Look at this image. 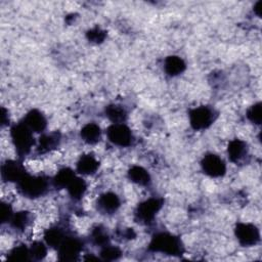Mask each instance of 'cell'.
<instances>
[{"label": "cell", "mask_w": 262, "mask_h": 262, "mask_svg": "<svg viewBox=\"0 0 262 262\" xmlns=\"http://www.w3.org/2000/svg\"><path fill=\"white\" fill-rule=\"evenodd\" d=\"M235 236L239 244L245 247L254 246L260 239L258 228L251 223H237L235 227Z\"/></svg>", "instance_id": "7"}, {"label": "cell", "mask_w": 262, "mask_h": 262, "mask_svg": "<svg viewBox=\"0 0 262 262\" xmlns=\"http://www.w3.org/2000/svg\"><path fill=\"white\" fill-rule=\"evenodd\" d=\"M23 123L33 132H42L46 128V119L44 115L37 111L32 110L30 111L24 118Z\"/></svg>", "instance_id": "12"}, {"label": "cell", "mask_w": 262, "mask_h": 262, "mask_svg": "<svg viewBox=\"0 0 262 262\" xmlns=\"http://www.w3.org/2000/svg\"><path fill=\"white\" fill-rule=\"evenodd\" d=\"M82 243L76 237L66 236L63 242L57 248L60 259L62 260H74L80 255L82 251Z\"/></svg>", "instance_id": "9"}, {"label": "cell", "mask_w": 262, "mask_h": 262, "mask_svg": "<svg viewBox=\"0 0 262 262\" xmlns=\"http://www.w3.org/2000/svg\"><path fill=\"white\" fill-rule=\"evenodd\" d=\"M13 213L11 210V207L8 203H2L1 206V220L2 222H9V220L11 219Z\"/></svg>", "instance_id": "29"}, {"label": "cell", "mask_w": 262, "mask_h": 262, "mask_svg": "<svg viewBox=\"0 0 262 262\" xmlns=\"http://www.w3.org/2000/svg\"><path fill=\"white\" fill-rule=\"evenodd\" d=\"M60 141V135L57 132H51L49 134H43L39 138V143H38V150L41 152H47L59 144Z\"/></svg>", "instance_id": "16"}, {"label": "cell", "mask_w": 262, "mask_h": 262, "mask_svg": "<svg viewBox=\"0 0 262 262\" xmlns=\"http://www.w3.org/2000/svg\"><path fill=\"white\" fill-rule=\"evenodd\" d=\"M67 189H68L69 194L74 200H80L84 195V193H85V191L87 189V184H86L84 179L76 176L72 180V182L69 184Z\"/></svg>", "instance_id": "22"}, {"label": "cell", "mask_w": 262, "mask_h": 262, "mask_svg": "<svg viewBox=\"0 0 262 262\" xmlns=\"http://www.w3.org/2000/svg\"><path fill=\"white\" fill-rule=\"evenodd\" d=\"M228 157L232 162H239L248 155V145L245 141L239 139H233L229 142L227 148Z\"/></svg>", "instance_id": "13"}, {"label": "cell", "mask_w": 262, "mask_h": 262, "mask_svg": "<svg viewBox=\"0 0 262 262\" xmlns=\"http://www.w3.org/2000/svg\"><path fill=\"white\" fill-rule=\"evenodd\" d=\"M101 257L105 260H115L117 258L120 257L121 255V251L119 248L117 247H114V246H110V245H106L103 247V249L101 250V253H100Z\"/></svg>", "instance_id": "28"}, {"label": "cell", "mask_w": 262, "mask_h": 262, "mask_svg": "<svg viewBox=\"0 0 262 262\" xmlns=\"http://www.w3.org/2000/svg\"><path fill=\"white\" fill-rule=\"evenodd\" d=\"M30 257L34 260H42L47 255V248L45 244L41 242H35L29 248Z\"/></svg>", "instance_id": "24"}, {"label": "cell", "mask_w": 262, "mask_h": 262, "mask_svg": "<svg viewBox=\"0 0 262 262\" xmlns=\"http://www.w3.org/2000/svg\"><path fill=\"white\" fill-rule=\"evenodd\" d=\"M165 72L170 76H177L185 70L184 60L176 55L168 56L164 62Z\"/></svg>", "instance_id": "18"}, {"label": "cell", "mask_w": 262, "mask_h": 262, "mask_svg": "<svg viewBox=\"0 0 262 262\" xmlns=\"http://www.w3.org/2000/svg\"><path fill=\"white\" fill-rule=\"evenodd\" d=\"M214 111L209 106H199L191 110L189 113L190 125L195 130L208 128L214 122Z\"/></svg>", "instance_id": "5"}, {"label": "cell", "mask_w": 262, "mask_h": 262, "mask_svg": "<svg viewBox=\"0 0 262 262\" xmlns=\"http://www.w3.org/2000/svg\"><path fill=\"white\" fill-rule=\"evenodd\" d=\"M99 167V162L92 155H84L77 163V171L83 175L94 174Z\"/></svg>", "instance_id": "14"}, {"label": "cell", "mask_w": 262, "mask_h": 262, "mask_svg": "<svg viewBox=\"0 0 262 262\" xmlns=\"http://www.w3.org/2000/svg\"><path fill=\"white\" fill-rule=\"evenodd\" d=\"M75 177V172L72 169L62 168L55 174L52 183L56 188H67Z\"/></svg>", "instance_id": "19"}, {"label": "cell", "mask_w": 262, "mask_h": 262, "mask_svg": "<svg viewBox=\"0 0 262 262\" xmlns=\"http://www.w3.org/2000/svg\"><path fill=\"white\" fill-rule=\"evenodd\" d=\"M94 242V244L104 247L108 244V235L106 233V231L101 228V227H96L93 231H92V237H91Z\"/></svg>", "instance_id": "26"}, {"label": "cell", "mask_w": 262, "mask_h": 262, "mask_svg": "<svg viewBox=\"0 0 262 262\" xmlns=\"http://www.w3.org/2000/svg\"><path fill=\"white\" fill-rule=\"evenodd\" d=\"M105 114H106V117L113 122V124L123 123L127 118L126 110L122 105H118V104H112L106 106Z\"/></svg>", "instance_id": "23"}, {"label": "cell", "mask_w": 262, "mask_h": 262, "mask_svg": "<svg viewBox=\"0 0 262 262\" xmlns=\"http://www.w3.org/2000/svg\"><path fill=\"white\" fill-rule=\"evenodd\" d=\"M97 209L103 214H113L120 208L119 196L114 192H104L97 200Z\"/></svg>", "instance_id": "11"}, {"label": "cell", "mask_w": 262, "mask_h": 262, "mask_svg": "<svg viewBox=\"0 0 262 262\" xmlns=\"http://www.w3.org/2000/svg\"><path fill=\"white\" fill-rule=\"evenodd\" d=\"M27 174L23 164L16 161H6L2 165V178L9 182H18Z\"/></svg>", "instance_id": "10"}, {"label": "cell", "mask_w": 262, "mask_h": 262, "mask_svg": "<svg viewBox=\"0 0 262 262\" xmlns=\"http://www.w3.org/2000/svg\"><path fill=\"white\" fill-rule=\"evenodd\" d=\"M163 201L158 198H150L140 203L136 209L135 216L140 222L149 223L156 217V214L162 208Z\"/></svg>", "instance_id": "6"}, {"label": "cell", "mask_w": 262, "mask_h": 262, "mask_svg": "<svg viewBox=\"0 0 262 262\" xmlns=\"http://www.w3.org/2000/svg\"><path fill=\"white\" fill-rule=\"evenodd\" d=\"M33 133L34 132L31 131L23 122L14 125L11 128V140L19 155H27L35 144Z\"/></svg>", "instance_id": "3"}, {"label": "cell", "mask_w": 262, "mask_h": 262, "mask_svg": "<svg viewBox=\"0 0 262 262\" xmlns=\"http://www.w3.org/2000/svg\"><path fill=\"white\" fill-rule=\"evenodd\" d=\"M106 135L108 140L118 146H128L131 144L133 135L131 130L124 123H116L107 128Z\"/></svg>", "instance_id": "4"}, {"label": "cell", "mask_w": 262, "mask_h": 262, "mask_svg": "<svg viewBox=\"0 0 262 262\" xmlns=\"http://www.w3.org/2000/svg\"><path fill=\"white\" fill-rule=\"evenodd\" d=\"M88 37H89V39H91L92 41L98 42V41H101V40L104 38V32L100 31L99 29H95V30H92L91 32H89Z\"/></svg>", "instance_id": "30"}, {"label": "cell", "mask_w": 262, "mask_h": 262, "mask_svg": "<svg viewBox=\"0 0 262 262\" xmlns=\"http://www.w3.org/2000/svg\"><path fill=\"white\" fill-rule=\"evenodd\" d=\"M31 221H32V216L29 212L19 211V212L13 213L11 219L9 220V224L13 229L23 231L30 225Z\"/></svg>", "instance_id": "20"}, {"label": "cell", "mask_w": 262, "mask_h": 262, "mask_svg": "<svg viewBox=\"0 0 262 262\" xmlns=\"http://www.w3.org/2000/svg\"><path fill=\"white\" fill-rule=\"evenodd\" d=\"M81 138L88 144H95L101 138V130L95 123H88L81 129Z\"/></svg>", "instance_id": "15"}, {"label": "cell", "mask_w": 262, "mask_h": 262, "mask_svg": "<svg viewBox=\"0 0 262 262\" xmlns=\"http://www.w3.org/2000/svg\"><path fill=\"white\" fill-rule=\"evenodd\" d=\"M248 119L254 123V124H260L261 123V119H262V115H261V103L257 102L254 105H252L247 114Z\"/></svg>", "instance_id": "27"}, {"label": "cell", "mask_w": 262, "mask_h": 262, "mask_svg": "<svg viewBox=\"0 0 262 262\" xmlns=\"http://www.w3.org/2000/svg\"><path fill=\"white\" fill-rule=\"evenodd\" d=\"M149 248L155 252H161L167 255H179L183 250L180 239L167 232L157 233L152 237Z\"/></svg>", "instance_id": "2"}, {"label": "cell", "mask_w": 262, "mask_h": 262, "mask_svg": "<svg viewBox=\"0 0 262 262\" xmlns=\"http://www.w3.org/2000/svg\"><path fill=\"white\" fill-rule=\"evenodd\" d=\"M9 254H10L9 258L13 259V260H29V259H31L30 250H29V248H27L24 245L16 246L15 248H13L11 250V252Z\"/></svg>", "instance_id": "25"}, {"label": "cell", "mask_w": 262, "mask_h": 262, "mask_svg": "<svg viewBox=\"0 0 262 262\" xmlns=\"http://www.w3.org/2000/svg\"><path fill=\"white\" fill-rule=\"evenodd\" d=\"M128 177L132 182L138 185H147L150 182V176L148 172L140 166L131 167L128 172Z\"/></svg>", "instance_id": "21"}, {"label": "cell", "mask_w": 262, "mask_h": 262, "mask_svg": "<svg viewBox=\"0 0 262 262\" xmlns=\"http://www.w3.org/2000/svg\"><path fill=\"white\" fill-rule=\"evenodd\" d=\"M201 166L203 171L211 177H220L224 175L226 171L224 161L219 156L214 154L206 155L201 162Z\"/></svg>", "instance_id": "8"}, {"label": "cell", "mask_w": 262, "mask_h": 262, "mask_svg": "<svg viewBox=\"0 0 262 262\" xmlns=\"http://www.w3.org/2000/svg\"><path fill=\"white\" fill-rule=\"evenodd\" d=\"M16 184L20 193L31 199L43 195L48 187V181L44 176L28 173Z\"/></svg>", "instance_id": "1"}, {"label": "cell", "mask_w": 262, "mask_h": 262, "mask_svg": "<svg viewBox=\"0 0 262 262\" xmlns=\"http://www.w3.org/2000/svg\"><path fill=\"white\" fill-rule=\"evenodd\" d=\"M66 236L67 235H66L64 231L60 227H57V226L48 228L44 233V239H45L47 246H49L51 248H56V249L60 246V244L63 242Z\"/></svg>", "instance_id": "17"}]
</instances>
